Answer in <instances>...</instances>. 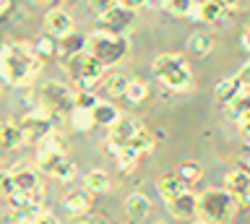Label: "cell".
<instances>
[{"label": "cell", "mask_w": 250, "mask_h": 224, "mask_svg": "<svg viewBox=\"0 0 250 224\" xmlns=\"http://www.w3.org/2000/svg\"><path fill=\"white\" fill-rule=\"evenodd\" d=\"M19 125H21V130H23V136H26V141L39 143L44 136L55 133V112L44 110V107H39V110L23 115Z\"/></svg>", "instance_id": "ba28073f"}, {"label": "cell", "mask_w": 250, "mask_h": 224, "mask_svg": "<svg viewBox=\"0 0 250 224\" xmlns=\"http://www.w3.org/2000/svg\"><path fill=\"white\" fill-rule=\"evenodd\" d=\"M115 157H117V167H120L123 172H133V169H136L138 154L133 151V149H123V151H117Z\"/></svg>", "instance_id": "4dcf8cb0"}, {"label": "cell", "mask_w": 250, "mask_h": 224, "mask_svg": "<svg viewBox=\"0 0 250 224\" xmlns=\"http://www.w3.org/2000/svg\"><path fill=\"white\" fill-rule=\"evenodd\" d=\"M146 97H148V86H146V83L138 81V79H130L128 81V89H125V99L133 102V104H141Z\"/></svg>", "instance_id": "f1b7e54d"}, {"label": "cell", "mask_w": 250, "mask_h": 224, "mask_svg": "<svg viewBox=\"0 0 250 224\" xmlns=\"http://www.w3.org/2000/svg\"><path fill=\"white\" fill-rule=\"evenodd\" d=\"M216 3H222V5H224V8H234V5H237V3H240V0H216Z\"/></svg>", "instance_id": "7bdbcfd3"}, {"label": "cell", "mask_w": 250, "mask_h": 224, "mask_svg": "<svg viewBox=\"0 0 250 224\" xmlns=\"http://www.w3.org/2000/svg\"><path fill=\"white\" fill-rule=\"evenodd\" d=\"M86 52L97 58L102 65H115V63H120L125 58V52H128V40H125L123 34L99 29V32L86 37Z\"/></svg>", "instance_id": "5b68a950"}, {"label": "cell", "mask_w": 250, "mask_h": 224, "mask_svg": "<svg viewBox=\"0 0 250 224\" xmlns=\"http://www.w3.org/2000/svg\"><path fill=\"white\" fill-rule=\"evenodd\" d=\"M224 190L237 201V204H250V172L245 169H232L224 175Z\"/></svg>", "instance_id": "8fae6325"}, {"label": "cell", "mask_w": 250, "mask_h": 224, "mask_svg": "<svg viewBox=\"0 0 250 224\" xmlns=\"http://www.w3.org/2000/svg\"><path fill=\"white\" fill-rule=\"evenodd\" d=\"M39 214H42V204H37V201H26V204L11 206V211H8V222H11V224H31Z\"/></svg>", "instance_id": "2e32d148"}, {"label": "cell", "mask_w": 250, "mask_h": 224, "mask_svg": "<svg viewBox=\"0 0 250 224\" xmlns=\"http://www.w3.org/2000/svg\"><path fill=\"white\" fill-rule=\"evenodd\" d=\"M193 224H208V222H203V219H195Z\"/></svg>", "instance_id": "bcb514c9"}, {"label": "cell", "mask_w": 250, "mask_h": 224, "mask_svg": "<svg viewBox=\"0 0 250 224\" xmlns=\"http://www.w3.org/2000/svg\"><path fill=\"white\" fill-rule=\"evenodd\" d=\"M240 89H242L240 79H237V76H229V79H224V81H219V83H216V99H219L222 104H227L234 94H237Z\"/></svg>", "instance_id": "cb8c5ba5"}, {"label": "cell", "mask_w": 250, "mask_h": 224, "mask_svg": "<svg viewBox=\"0 0 250 224\" xmlns=\"http://www.w3.org/2000/svg\"><path fill=\"white\" fill-rule=\"evenodd\" d=\"M99 99L91 94V91H76V107L78 110H94V104H97Z\"/></svg>", "instance_id": "d590c367"}, {"label": "cell", "mask_w": 250, "mask_h": 224, "mask_svg": "<svg viewBox=\"0 0 250 224\" xmlns=\"http://www.w3.org/2000/svg\"><path fill=\"white\" fill-rule=\"evenodd\" d=\"M26 143V136H23V130L19 122H13V120H3L0 122V146L3 149H19V146Z\"/></svg>", "instance_id": "9a60e30c"}, {"label": "cell", "mask_w": 250, "mask_h": 224, "mask_svg": "<svg viewBox=\"0 0 250 224\" xmlns=\"http://www.w3.org/2000/svg\"><path fill=\"white\" fill-rule=\"evenodd\" d=\"M237 214V201L222 188H208L198 196V216L208 224H227Z\"/></svg>", "instance_id": "277c9868"}, {"label": "cell", "mask_w": 250, "mask_h": 224, "mask_svg": "<svg viewBox=\"0 0 250 224\" xmlns=\"http://www.w3.org/2000/svg\"><path fill=\"white\" fill-rule=\"evenodd\" d=\"M91 118H94V122H97V125L109 128V125H115V122H117L120 112H117V107H115L112 102H104V99H99V102L94 104V110H91Z\"/></svg>", "instance_id": "d6986e66"}, {"label": "cell", "mask_w": 250, "mask_h": 224, "mask_svg": "<svg viewBox=\"0 0 250 224\" xmlns=\"http://www.w3.org/2000/svg\"><path fill=\"white\" fill-rule=\"evenodd\" d=\"M237 122H240V133H242V138H245V141H250V112H248L242 120H237Z\"/></svg>", "instance_id": "ab89813d"}, {"label": "cell", "mask_w": 250, "mask_h": 224, "mask_svg": "<svg viewBox=\"0 0 250 224\" xmlns=\"http://www.w3.org/2000/svg\"><path fill=\"white\" fill-rule=\"evenodd\" d=\"M156 190H159L162 201L167 204V201L177 198V196H183L185 190H190V185H188L180 175H167V177H162V180L156 183Z\"/></svg>", "instance_id": "e0dca14e"}, {"label": "cell", "mask_w": 250, "mask_h": 224, "mask_svg": "<svg viewBox=\"0 0 250 224\" xmlns=\"http://www.w3.org/2000/svg\"><path fill=\"white\" fill-rule=\"evenodd\" d=\"M138 128H141V122H138L136 118H128V115L123 118V115H120L115 125H109V128H107V130H109V133H107V149L112 151V154L123 151V149H128Z\"/></svg>", "instance_id": "30bf717a"}, {"label": "cell", "mask_w": 250, "mask_h": 224, "mask_svg": "<svg viewBox=\"0 0 250 224\" xmlns=\"http://www.w3.org/2000/svg\"><path fill=\"white\" fill-rule=\"evenodd\" d=\"M128 149H133V151L138 154V157H141V154H148V151L154 149V136L148 133L144 125H141V128L136 130V136H133V141H130Z\"/></svg>", "instance_id": "4316f807"}, {"label": "cell", "mask_w": 250, "mask_h": 224, "mask_svg": "<svg viewBox=\"0 0 250 224\" xmlns=\"http://www.w3.org/2000/svg\"><path fill=\"white\" fill-rule=\"evenodd\" d=\"M164 3H167V0H148V5H156V8H162Z\"/></svg>", "instance_id": "f6af8a7d"}, {"label": "cell", "mask_w": 250, "mask_h": 224, "mask_svg": "<svg viewBox=\"0 0 250 224\" xmlns=\"http://www.w3.org/2000/svg\"><path fill=\"white\" fill-rule=\"evenodd\" d=\"M133 16V11H125L120 8V5H115L112 11H107L104 16H99V24L104 26V32H115V34H120L125 26H128V21Z\"/></svg>", "instance_id": "ac0fdd59"}, {"label": "cell", "mask_w": 250, "mask_h": 224, "mask_svg": "<svg viewBox=\"0 0 250 224\" xmlns=\"http://www.w3.org/2000/svg\"><path fill=\"white\" fill-rule=\"evenodd\" d=\"M39 146V154H37V164L44 175L55 177V180H62V183H70L76 177V164L70 162V157L62 151V143L60 138L50 133L44 136L42 141L37 143Z\"/></svg>", "instance_id": "3957f363"}, {"label": "cell", "mask_w": 250, "mask_h": 224, "mask_svg": "<svg viewBox=\"0 0 250 224\" xmlns=\"http://www.w3.org/2000/svg\"><path fill=\"white\" fill-rule=\"evenodd\" d=\"M70 118V128L73 130H78V133H89V130L97 125V122H94V118H91V110H76L68 115Z\"/></svg>", "instance_id": "d4e9b609"}, {"label": "cell", "mask_w": 250, "mask_h": 224, "mask_svg": "<svg viewBox=\"0 0 250 224\" xmlns=\"http://www.w3.org/2000/svg\"><path fill=\"white\" fill-rule=\"evenodd\" d=\"M224 107H227V112H229L234 120H242V118H245V115L250 112V89L242 86Z\"/></svg>", "instance_id": "44dd1931"}, {"label": "cell", "mask_w": 250, "mask_h": 224, "mask_svg": "<svg viewBox=\"0 0 250 224\" xmlns=\"http://www.w3.org/2000/svg\"><path fill=\"white\" fill-rule=\"evenodd\" d=\"M128 81L123 73H109L104 76V91L107 97H125V89H128Z\"/></svg>", "instance_id": "83f0119b"}, {"label": "cell", "mask_w": 250, "mask_h": 224, "mask_svg": "<svg viewBox=\"0 0 250 224\" xmlns=\"http://www.w3.org/2000/svg\"><path fill=\"white\" fill-rule=\"evenodd\" d=\"M167 211L175 216V219H190V216H198V196L193 190H185L183 196L167 201Z\"/></svg>", "instance_id": "7c38bea8"}, {"label": "cell", "mask_w": 250, "mask_h": 224, "mask_svg": "<svg viewBox=\"0 0 250 224\" xmlns=\"http://www.w3.org/2000/svg\"><path fill=\"white\" fill-rule=\"evenodd\" d=\"M31 224H58V219H55V216H52L50 211H44V208H42V214H39Z\"/></svg>", "instance_id": "f35d334b"}, {"label": "cell", "mask_w": 250, "mask_h": 224, "mask_svg": "<svg viewBox=\"0 0 250 224\" xmlns=\"http://www.w3.org/2000/svg\"><path fill=\"white\" fill-rule=\"evenodd\" d=\"M193 5H195V0H167L164 8H167L172 16H188Z\"/></svg>", "instance_id": "1f68e13d"}, {"label": "cell", "mask_w": 250, "mask_h": 224, "mask_svg": "<svg viewBox=\"0 0 250 224\" xmlns=\"http://www.w3.org/2000/svg\"><path fill=\"white\" fill-rule=\"evenodd\" d=\"M248 167H250V159H248Z\"/></svg>", "instance_id": "7dc6e473"}, {"label": "cell", "mask_w": 250, "mask_h": 224, "mask_svg": "<svg viewBox=\"0 0 250 224\" xmlns=\"http://www.w3.org/2000/svg\"><path fill=\"white\" fill-rule=\"evenodd\" d=\"M125 214L130 219H144V216L151 214V201L146 196H141V193H133V196L125 198Z\"/></svg>", "instance_id": "ffe728a7"}, {"label": "cell", "mask_w": 250, "mask_h": 224, "mask_svg": "<svg viewBox=\"0 0 250 224\" xmlns=\"http://www.w3.org/2000/svg\"><path fill=\"white\" fill-rule=\"evenodd\" d=\"M115 5H117V0H89V8H91V13H94L97 19L104 16L107 11H112Z\"/></svg>", "instance_id": "e575fe53"}, {"label": "cell", "mask_w": 250, "mask_h": 224, "mask_svg": "<svg viewBox=\"0 0 250 224\" xmlns=\"http://www.w3.org/2000/svg\"><path fill=\"white\" fill-rule=\"evenodd\" d=\"M188 50L193 52V55H198V58H206L211 50H214V40H211L208 34H193L190 40H188Z\"/></svg>", "instance_id": "484cf974"}, {"label": "cell", "mask_w": 250, "mask_h": 224, "mask_svg": "<svg viewBox=\"0 0 250 224\" xmlns=\"http://www.w3.org/2000/svg\"><path fill=\"white\" fill-rule=\"evenodd\" d=\"M91 206V193L86 190H76L70 193V196H65V201H62V208H65L68 214H86Z\"/></svg>", "instance_id": "7402d4cb"}, {"label": "cell", "mask_w": 250, "mask_h": 224, "mask_svg": "<svg viewBox=\"0 0 250 224\" xmlns=\"http://www.w3.org/2000/svg\"><path fill=\"white\" fill-rule=\"evenodd\" d=\"M31 47H34V52L44 60V58H50L52 52H55V42L50 40V37H39V40H37L34 44H31Z\"/></svg>", "instance_id": "836d02e7"}, {"label": "cell", "mask_w": 250, "mask_h": 224, "mask_svg": "<svg viewBox=\"0 0 250 224\" xmlns=\"http://www.w3.org/2000/svg\"><path fill=\"white\" fill-rule=\"evenodd\" d=\"M8 8H11V0H0V16L8 13Z\"/></svg>", "instance_id": "ee69618b"}, {"label": "cell", "mask_w": 250, "mask_h": 224, "mask_svg": "<svg viewBox=\"0 0 250 224\" xmlns=\"http://www.w3.org/2000/svg\"><path fill=\"white\" fill-rule=\"evenodd\" d=\"M11 175H13V183H16V193H23L29 201H37L42 204V196H44V185L39 180V172L29 164H16L11 167Z\"/></svg>", "instance_id": "9c48e42d"}, {"label": "cell", "mask_w": 250, "mask_h": 224, "mask_svg": "<svg viewBox=\"0 0 250 224\" xmlns=\"http://www.w3.org/2000/svg\"><path fill=\"white\" fill-rule=\"evenodd\" d=\"M44 24H47V29H50V34L60 37V40L68 37V34H73V19H70V13L62 11V8H52L44 16Z\"/></svg>", "instance_id": "5bb4252c"}, {"label": "cell", "mask_w": 250, "mask_h": 224, "mask_svg": "<svg viewBox=\"0 0 250 224\" xmlns=\"http://www.w3.org/2000/svg\"><path fill=\"white\" fill-rule=\"evenodd\" d=\"M42 58L29 44H5L0 50V79L8 86H26L37 76Z\"/></svg>", "instance_id": "6da1fadb"}, {"label": "cell", "mask_w": 250, "mask_h": 224, "mask_svg": "<svg viewBox=\"0 0 250 224\" xmlns=\"http://www.w3.org/2000/svg\"><path fill=\"white\" fill-rule=\"evenodd\" d=\"M65 71H68V76L78 83V86L86 89V86H91L94 81L102 79L104 65H102L94 55H89L86 50H81V52H73V55L65 58Z\"/></svg>", "instance_id": "8992f818"}, {"label": "cell", "mask_w": 250, "mask_h": 224, "mask_svg": "<svg viewBox=\"0 0 250 224\" xmlns=\"http://www.w3.org/2000/svg\"><path fill=\"white\" fill-rule=\"evenodd\" d=\"M16 193V183H13V175L11 169H0V198H11Z\"/></svg>", "instance_id": "d6a6232c"}, {"label": "cell", "mask_w": 250, "mask_h": 224, "mask_svg": "<svg viewBox=\"0 0 250 224\" xmlns=\"http://www.w3.org/2000/svg\"><path fill=\"white\" fill-rule=\"evenodd\" d=\"M177 175L183 177V180H185L188 185H193V183H198V180H201L203 167L198 164V162H183V164L177 167Z\"/></svg>", "instance_id": "f546056e"}, {"label": "cell", "mask_w": 250, "mask_h": 224, "mask_svg": "<svg viewBox=\"0 0 250 224\" xmlns=\"http://www.w3.org/2000/svg\"><path fill=\"white\" fill-rule=\"evenodd\" d=\"M237 79H240V83H242V86H245V89H250V63H245V65L240 68Z\"/></svg>", "instance_id": "74e56055"}, {"label": "cell", "mask_w": 250, "mask_h": 224, "mask_svg": "<svg viewBox=\"0 0 250 224\" xmlns=\"http://www.w3.org/2000/svg\"><path fill=\"white\" fill-rule=\"evenodd\" d=\"M81 224H107V222L102 219V216H94V214H83Z\"/></svg>", "instance_id": "60d3db41"}, {"label": "cell", "mask_w": 250, "mask_h": 224, "mask_svg": "<svg viewBox=\"0 0 250 224\" xmlns=\"http://www.w3.org/2000/svg\"><path fill=\"white\" fill-rule=\"evenodd\" d=\"M151 73L156 76V81H159L164 89L175 91V94H185V91L193 89L190 68H188L185 58L177 55V52H164V55H156L154 63H151Z\"/></svg>", "instance_id": "7a4b0ae2"}, {"label": "cell", "mask_w": 250, "mask_h": 224, "mask_svg": "<svg viewBox=\"0 0 250 224\" xmlns=\"http://www.w3.org/2000/svg\"><path fill=\"white\" fill-rule=\"evenodd\" d=\"M109 188V177L102 169H91L89 175L83 177V190L86 193H104Z\"/></svg>", "instance_id": "603a6c76"}, {"label": "cell", "mask_w": 250, "mask_h": 224, "mask_svg": "<svg viewBox=\"0 0 250 224\" xmlns=\"http://www.w3.org/2000/svg\"><path fill=\"white\" fill-rule=\"evenodd\" d=\"M42 107L55 115H70L76 110V91L62 86L60 81H47L42 86Z\"/></svg>", "instance_id": "52a82bcc"}, {"label": "cell", "mask_w": 250, "mask_h": 224, "mask_svg": "<svg viewBox=\"0 0 250 224\" xmlns=\"http://www.w3.org/2000/svg\"><path fill=\"white\" fill-rule=\"evenodd\" d=\"M117 5H120V8H125V11H141V8H146L148 5V0H117Z\"/></svg>", "instance_id": "8d00e7d4"}, {"label": "cell", "mask_w": 250, "mask_h": 224, "mask_svg": "<svg viewBox=\"0 0 250 224\" xmlns=\"http://www.w3.org/2000/svg\"><path fill=\"white\" fill-rule=\"evenodd\" d=\"M240 44H242V50H248V52H250V29H245V32H242Z\"/></svg>", "instance_id": "b9f144b4"}, {"label": "cell", "mask_w": 250, "mask_h": 224, "mask_svg": "<svg viewBox=\"0 0 250 224\" xmlns=\"http://www.w3.org/2000/svg\"><path fill=\"white\" fill-rule=\"evenodd\" d=\"M224 5L216 3V0H198V3L190 8L188 19H195V21H203V24H216L219 19L224 16Z\"/></svg>", "instance_id": "4fadbf2b"}]
</instances>
